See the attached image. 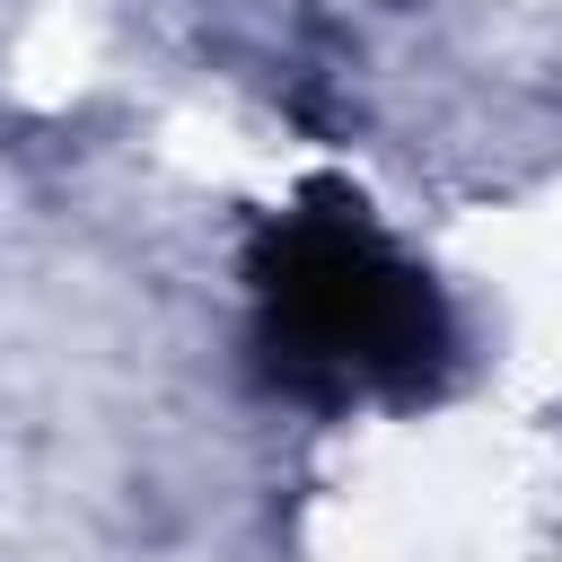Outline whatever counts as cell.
Returning <instances> with one entry per match:
<instances>
[{"label": "cell", "instance_id": "6da1fadb", "mask_svg": "<svg viewBox=\"0 0 562 562\" xmlns=\"http://www.w3.org/2000/svg\"><path fill=\"white\" fill-rule=\"evenodd\" d=\"M255 351L299 404L422 395L448 360V307L430 272L360 220L342 193H307L255 237Z\"/></svg>", "mask_w": 562, "mask_h": 562}]
</instances>
